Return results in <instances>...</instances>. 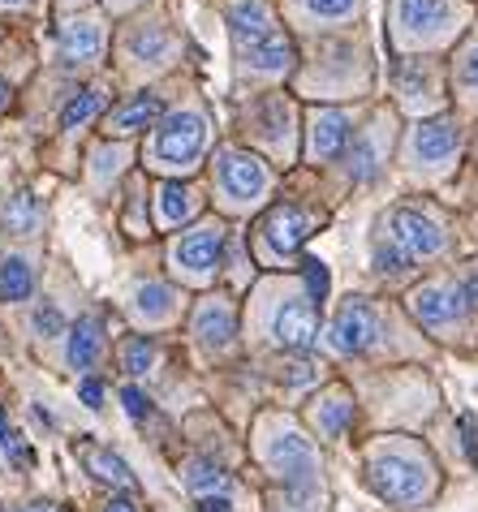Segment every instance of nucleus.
Wrapping results in <instances>:
<instances>
[{"instance_id":"1","label":"nucleus","mask_w":478,"mask_h":512,"mask_svg":"<svg viewBox=\"0 0 478 512\" xmlns=\"http://www.w3.org/2000/svg\"><path fill=\"white\" fill-rule=\"evenodd\" d=\"M207 151V117L199 108H181L173 117H164L151 134L147 164L168 168V173H190Z\"/></svg>"},{"instance_id":"2","label":"nucleus","mask_w":478,"mask_h":512,"mask_svg":"<svg viewBox=\"0 0 478 512\" xmlns=\"http://www.w3.org/2000/svg\"><path fill=\"white\" fill-rule=\"evenodd\" d=\"M367 482L379 500L414 508L431 495V469L423 461L405 457V452H375L367 461Z\"/></svg>"},{"instance_id":"3","label":"nucleus","mask_w":478,"mask_h":512,"mask_svg":"<svg viewBox=\"0 0 478 512\" xmlns=\"http://www.w3.org/2000/svg\"><path fill=\"white\" fill-rule=\"evenodd\" d=\"M267 457H272V469H276V478L285 482V491H289V500L306 508L311 504V495L319 487V469H315V448L306 444V439L298 431H280L272 439V448H267Z\"/></svg>"},{"instance_id":"4","label":"nucleus","mask_w":478,"mask_h":512,"mask_svg":"<svg viewBox=\"0 0 478 512\" xmlns=\"http://www.w3.org/2000/svg\"><path fill=\"white\" fill-rule=\"evenodd\" d=\"M461 26L453 0H397V35L405 48L440 44Z\"/></svg>"},{"instance_id":"5","label":"nucleus","mask_w":478,"mask_h":512,"mask_svg":"<svg viewBox=\"0 0 478 512\" xmlns=\"http://www.w3.org/2000/svg\"><path fill=\"white\" fill-rule=\"evenodd\" d=\"M384 229H388V241H392V246L405 250L414 263H418V259H431V254H440V246H444L440 224H435L431 216H423V211H414V207L388 211Z\"/></svg>"},{"instance_id":"6","label":"nucleus","mask_w":478,"mask_h":512,"mask_svg":"<svg viewBox=\"0 0 478 512\" xmlns=\"http://www.w3.org/2000/svg\"><path fill=\"white\" fill-rule=\"evenodd\" d=\"M332 349L336 353H367L375 340H379V315H375V306L367 302V297H349V302L336 310V319H332Z\"/></svg>"},{"instance_id":"7","label":"nucleus","mask_w":478,"mask_h":512,"mask_svg":"<svg viewBox=\"0 0 478 512\" xmlns=\"http://www.w3.org/2000/svg\"><path fill=\"white\" fill-rule=\"evenodd\" d=\"M410 310L418 323L435 327V332H444V327L461 323V315H466V293H461V284H423V289L410 293Z\"/></svg>"},{"instance_id":"8","label":"nucleus","mask_w":478,"mask_h":512,"mask_svg":"<svg viewBox=\"0 0 478 512\" xmlns=\"http://www.w3.org/2000/svg\"><path fill=\"white\" fill-rule=\"evenodd\" d=\"M216 173H220V190L237 198V203H250V198H263L267 194V168L259 155H250V151H220V164H216Z\"/></svg>"},{"instance_id":"9","label":"nucleus","mask_w":478,"mask_h":512,"mask_svg":"<svg viewBox=\"0 0 478 512\" xmlns=\"http://www.w3.org/2000/svg\"><path fill=\"white\" fill-rule=\"evenodd\" d=\"M457 151H461V130L448 117H435V121L414 125V134H410V160L418 168H448Z\"/></svg>"},{"instance_id":"10","label":"nucleus","mask_w":478,"mask_h":512,"mask_svg":"<svg viewBox=\"0 0 478 512\" xmlns=\"http://www.w3.org/2000/svg\"><path fill=\"white\" fill-rule=\"evenodd\" d=\"M229 31H233V44L242 56H250L255 48H263L276 31V13L267 0H237L233 13H229Z\"/></svg>"},{"instance_id":"11","label":"nucleus","mask_w":478,"mask_h":512,"mask_svg":"<svg viewBox=\"0 0 478 512\" xmlns=\"http://www.w3.org/2000/svg\"><path fill=\"white\" fill-rule=\"evenodd\" d=\"M220 254H224V224H203V229H194L173 246V263L186 267L190 276H207L220 263Z\"/></svg>"},{"instance_id":"12","label":"nucleus","mask_w":478,"mask_h":512,"mask_svg":"<svg viewBox=\"0 0 478 512\" xmlns=\"http://www.w3.org/2000/svg\"><path fill=\"white\" fill-rule=\"evenodd\" d=\"M272 336H276V345H285V349H311L315 336H319L315 302H298V297H289V302L276 310V319H272Z\"/></svg>"},{"instance_id":"13","label":"nucleus","mask_w":478,"mask_h":512,"mask_svg":"<svg viewBox=\"0 0 478 512\" xmlns=\"http://www.w3.org/2000/svg\"><path fill=\"white\" fill-rule=\"evenodd\" d=\"M56 48H61L65 65H91V61H100V52H104V31H100V22H91V18H69L61 31H56Z\"/></svg>"},{"instance_id":"14","label":"nucleus","mask_w":478,"mask_h":512,"mask_svg":"<svg viewBox=\"0 0 478 512\" xmlns=\"http://www.w3.org/2000/svg\"><path fill=\"white\" fill-rule=\"evenodd\" d=\"M345 142H349V117L345 112H336V108H319L311 112V160L319 164H328L336 160V155L345 151Z\"/></svg>"},{"instance_id":"15","label":"nucleus","mask_w":478,"mask_h":512,"mask_svg":"<svg viewBox=\"0 0 478 512\" xmlns=\"http://www.w3.org/2000/svg\"><path fill=\"white\" fill-rule=\"evenodd\" d=\"M311 233V220H306V211L298 207H276L272 216L263 220V241L272 246L276 254H293Z\"/></svg>"},{"instance_id":"16","label":"nucleus","mask_w":478,"mask_h":512,"mask_svg":"<svg viewBox=\"0 0 478 512\" xmlns=\"http://www.w3.org/2000/svg\"><path fill=\"white\" fill-rule=\"evenodd\" d=\"M39 220H44V207H39V198L31 190H13L5 198V207H0V229L9 237H31L39 229Z\"/></svg>"},{"instance_id":"17","label":"nucleus","mask_w":478,"mask_h":512,"mask_svg":"<svg viewBox=\"0 0 478 512\" xmlns=\"http://www.w3.org/2000/svg\"><path fill=\"white\" fill-rule=\"evenodd\" d=\"M194 332H199V340H203L207 349H229L233 345V332H237L233 310L224 306V302H203L199 315H194Z\"/></svg>"},{"instance_id":"18","label":"nucleus","mask_w":478,"mask_h":512,"mask_svg":"<svg viewBox=\"0 0 478 512\" xmlns=\"http://www.w3.org/2000/svg\"><path fill=\"white\" fill-rule=\"evenodd\" d=\"M100 345H104L100 319H78L69 327V349H65L69 366H74V371H91L95 358H100Z\"/></svg>"},{"instance_id":"19","label":"nucleus","mask_w":478,"mask_h":512,"mask_svg":"<svg viewBox=\"0 0 478 512\" xmlns=\"http://www.w3.org/2000/svg\"><path fill=\"white\" fill-rule=\"evenodd\" d=\"M250 74H259V78H280V74H289L293 69V44L285 35H272L263 48H255L250 56H242Z\"/></svg>"},{"instance_id":"20","label":"nucleus","mask_w":478,"mask_h":512,"mask_svg":"<svg viewBox=\"0 0 478 512\" xmlns=\"http://www.w3.org/2000/svg\"><path fill=\"white\" fill-rule=\"evenodd\" d=\"M35 293V276H31V263L22 254H9L0 259V302H26Z\"/></svg>"},{"instance_id":"21","label":"nucleus","mask_w":478,"mask_h":512,"mask_svg":"<svg viewBox=\"0 0 478 512\" xmlns=\"http://www.w3.org/2000/svg\"><path fill=\"white\" fill-rule=\"evenodd\" d=\"M156 117H160V95L156 91H138L121 112H112V130L130 134V130H143V125H151Z\"/></svg>"},{"instance_id":"22","label":"nucleus","mask_w":478,"mask_h":512,"mask_svg":"<svg viewBox=\"0 0 478 512\" xmlns=\"http://www.w3.org/2000/svg\"><path fill=\"white\" fill-rule=\"evenodd\" d=\"M194 211H199V198H194V190L177 186V181H164V186H160V220L168 224V229L186 224Z\"/></svg>"},{"instance_id":"23","label":"nucleus","mask_w":478,"mask_h":512,"mask_svg":"<svg viewBox=\"0 0 478 512\" xmlns=\"http://www.w3.org/2000/svg\"><path fill=\"white\" fill-rule=\"evenodd\" d=\"M315 422H319V431H323V435H332V439H336V435H345V426L354 422V401H349V396L336 388L328 401H319Z\"/></svg>"},{"instance_id":"24","label":"nucleus","mask_w":478,"mask_h":512,"mask_svg":"<svg viewBox=\"0 0 478 512\" xmlns=\"http://www.w3.org/2000/svg\"><path fill=\"white\" fill-rule=\"evenodd\" d=\"M87 465H91V474L95 478H104V482H117V487H130V469H125V461L117 457V452H108V448H87Z\"/></svg>"},{"instance_id":"25","label":"nucleus","mask_w":478,"mask_h":512,"mask_svg":"<svg viewBox=\"0 0 478 512\" xmlns=\"http://www.w3.org/2000/svg\"><path fill=\"white\" fill-rule=\"evenodd\" d=\"M134 306H138V315H143V319H164L168 310H173V289L151 280V284H143V289H138Z\"/></svg>"},{"instance_id":"26","label":"nucleus","mask_w":478,"mask_h":512,"mask_svg":"<svg viewBox=\"0 0 478 512\" xmlns=\"http://www.w3.org/2000/svg\"><path fill=\"white\" fill-rule=\"evenodd\" d=\"M224 482H229V474H224L220 465H212V461H194V465L186 469V487L199 491V500H203V495L224 491Z\"/></svg>"},{"instance_id":"27","label":"nucleus","mask_w":478,"mask_h":512,"mask_svg":"<svg viewBox=\"0 0 478 512\" xmlns=\"http://www.w3.org/2000/svg\"><path fill=\"white\" fill-rule=\"evenodd\" d=\"M151 362H156V345H151L147 336L121 340V366H125L130 375H147V371H151Z\"/></svg>"},{"instance_id":"28","label":"nucleus","mask_w":478,"mask_h":512,"mask_svg":"<svg viewBox=\"0 0 478 512\" xmlns=\"http://www.w3.org/2000/svg\"><path fill=\"white\" fill-rule=\"evenodd\" d=\"M100 104H104L100 91H78V95L61 108V125H65V130H74V125H87L95 112H100Z\"/></svg>"},{"instance_id":"29","label":"nucleus","mask_w":478,"mask_h":512,"mask_svg":"<svg viewBox=\"0 0 478 512\" xmlns=\"http://www.w3.org/2000/svg\"><path fill=\"white\" fill-rule=\"evenodd\" d=\"M349 173H354V181H371L379 173V147L371 138L354 142V151H349Z\"/></svg>"},{"instance_id":"30","label":"nucleus","mask_w":478,"mask_h":512,"mask_svg":"<svg viewBox=\"0 0 478 512\" xmlns=\"http://www.w3.org/2000/svg\"><path fill=\"white\" fill-rule=\"evenodd\" d=\"M306 9L323 22H341L349 13H358V0H306Z\"/></svg>"},{"instance_id":"31","label":"nucleus","mask_w":478,"mask_h":512,"mask_svg":"<svg viewBox=\"0 0 478 512\" xmlns=\"http://www.w3.org/2000/svg\"><path fill=\"white\" fill-rule=\"evenodd\" d=\"M457 82H461V91L466 95H478V39L461 52V61H457Z\"/></svg>"},{"instance_id":"32","label":"nucleus","mask_w":478,"mask_h":512,"mask_svg":"<svg viewBox=\"0 0 478 512\" xmlns=\"http://www.w3.org/2000/svg\"><path fill=\"white\" fill-rule=\"evenodd\" d=\"M164 48H168V35L160 31V26L130 35V52H134V56H143V61H147V52H164Z\"/></svg>"},{"instance_id":"33","label":"nucleus","mask_w":478,"mask_h":512,"mask_svg":"<svg viewBox=\"0 0 478 512\" xmlns=\"http://www.w3.org/2000/svg\"><path fill=\"white\" fill-rule=\"evenodd\" d=\"M375 267L379 272H405V267H414V259L388 241V246H375Z\"/></svg>"},{"instance_id":"34","label":"nucleus","mask_w":478,"mask_h":512,"mask_svg":"<svg viewBox=\"0 0 478 512\" xmlns=\"http://www.w3.org/2000/svg\"><path fill=\"white\" fill-rule=\"evenodd\" d=\"M302 272H306V284H311V302H323V297H328V284H332L328 267H323L319 259H306Z\"/></svg>"},{"instance_id":"35","label":"nucleus","mask_w":478,"mask_h":512,"mask_svg":"<svg viewBox=\"0 0 478 512\" xmlns=\"http://www.w3.org/2000/svg\"><path fill=\"white\" fill-rule=\"evenodd\" d=\"M61 327H65V315L52 302H44V306L35 310V332L39 336H61Z\"/></svg>"},{"instance_id":"36","label":"nucleus","mask_w":478,"mask_h":512,"mask_svg":"<svg viewBox=\"0 0 478 512\" xmlns=\"http://www.w3.org/2000/svg\"><path fill=\"white\" fill-rule=\"evenodd\" d=\"M78 396H82V405H87V409H100L104 405V383L100 379H82Z\"/></svg>"},{"instance_id":"37","label":"nucleus","mask_w":478,"mask_h":512,"mask_svg":"<svg viewBox=\"0 0 478 512\" xmlns=\"http://www.w3.org/2000/svg\"><path fill=\"white\" fill-rule=\"evenodd\" d=\"M121 401H125V414H130V418H147V396L143 392H138V388H125L121 392Z\"/></svg>"},{"instance_id":"38","label":"nucleus","mask_w":478,"mask_h":512,"mask_svg":"<svg viewBox=\"0 0 478 512\" xmlns=\"http://www.w3.org/2000/svg\"><path fill=\"white\" fill-rule=\"evenodd\" d=\"M461 444H466V457L478 461V439H474V418L470 414L461 418Z\"/></svg>"},{"instance_id":"39","label":"nucleus","mask_w":478,"mask_h":512,"mask_svg":"<svg viewBox=\"0 0 478 512\" xmlns=\"http://www.w3.org/2000/svg\"><path fill=\"white\" fill-rule=\"evenodd\" d=\"M199 512H233V504L224 495H203L199 500Z\"/></svg>"},{"instance_id":"40","label":"nucleus","mask_w":478,"mask_h":512,"mask_svg":"<svg viewBox=\"0 0 478 512\" xmlns=\"http://www.w3.org/2000/svg\"><path fill=\"white\" fill-rule=\"evenodd\" d=\"M461 293H466V306H478V267L466 280H461Z\"/></svg>"},{"instance_id":"41","label":"nucleus","mask_w":478,"mask_h":512,"mask_svg":"<svg viewBox=\"0 0 478 512\" xmlns=\"http://www.w3.org/2000/svg\"><path fill=\"white\" fill-rule=\"evenodd\" d=\"M104 512H134V504H130V500H125V495H117V500H112V504H108Z\"/></svg>"},{"instance_id":"42","label":"nucleus","mask_w":478,"mask_h":512,"mask_svg":"<svg viewBox=\"0 0 478 512\" xmlns=\"http://www.w3.org/2000/svg\"><path fill=\"white\" fill-rule=\"evenodd\" d=\"M9 439H13L9 435V418H5V409H0V444H9Z\"/></svg>"},{"instance_id":"43","label":"nucleus","mask_w":478,"mask_h":512,"mask_svg":"<svg viewBox=\"0 0 478 512\" xmlns=\"http://www.w3.org/2000/svg\"><path fill=\"white\" fill-rule=\"evenodd\" d=\"M22 512H56L52 504H44V500H39V504H31V508H22Z\"/></svg>"},{"instance_id":"44","label":"nucleus","mask_w":478,"mask_h":512,"mask_svg":"<svg viewBox=\"0 0 478 512\" xmlns=\"http://www.w3.org/2000/svg\"><path fill=\"white\" fill-rule=\"evenodd\" d=\"M9 104V87H5V78H0V108Z\"/></svg>"},{"instance_id":"45","label":"nucleus","mask_w":478,"mask_h":512,"mask_svg":"<svg viewBox=\"0 0 478 512\" xmlns=\"http://www.w3.org/2000/svg\"><path fill=\"white\" fill-rule=\"evenodd\" d=\"M26 0H0V9H22Z\"/></svg>"}]
</instances>
